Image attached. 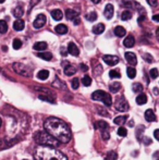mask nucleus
<instances>
[{
    "mask_svg": "<svg viewBox=\"0 0 159 160\" xmlns=\"http://www.w3.org/2000/svg\"><path fill=\"white\" fill-rule=\"evenodd\" d=\"M45 131L54 136L60 143H69L71 140V131L67 123L58 118H48L44 123Z\"/></svg>",
    "mask_w": 159,
    "mask_h": 160,
    "instance_id": "nucleus-1",
    "label": "nucleus"
},
{
    "mask_svg": "<svg viewBox=\"0 0 159 160\" xmlns=\"http://www.w3.org/2000/svg\"><path fill=\"white\" fill-rule=\"evenodd\" d=\"M35 160H68L67 156L56 147L39 145L34 152Z\"/></svg>",
    "mask_w": 159,
    "mask_h": 160,
    "instance_id": "nucleus-2",
    "label": "nucleus"
},
{
    "mask_svg": "<svg viewBox=\"0 0 159 160\" xmlns=\"http://www.w3.org/2000/svg\"><path fill=\"white\" fill-rule=\"evenodd\" d=\"M34 140L38 145H43V146H51V147H58L60 145V142L56 140L54 136L49 134L47 131H39L35 133L34 135Z\"/></svg>",
    "mask_w": 159,
    "mask_h": 160,
    "instance_id": "nucleus-3",
    "label": "nucleus"
},
{
    "mask_svg": "<svg viewBox=\"0 0 159 160\" xmlns=\"http://www.w3.org/2000/svg\"><path fill=\"white\" fill-rule=\"evenodd\" d=\"M92 98L96 101H103L105 103V106L110 107L112 105V99H111V96L106 93L104 90H96L92 94Z\"/></svg>",
    "mask_w": 159,
    "mask_h": 160,
    "instance_id": "nucleus-4",
    "label": "nucleus"
},
{
    "mask_svg": "<svg viewBox=\"0 0 159 160\" xmlns=\"http://www.w3.org/2000/svg\"><path fill=\"white\" fill-rule=\"evenodd\" d=\"M13 70L15 71L17 74H20V75H23V76H26V78H29L32 75V71L29 68L25 66V64H23V63H20V62H17V63H13Z\"/></svg>",
    "mask_w": 159,
    "mask_h": 160,
    "instance_id": "nucleus-5",
    "label": "nucleus"
},
{
    "mask_svg": "<svg viewBox=\"0 0 159 160\" xmlns=\"http://www.w3.org/2000/svg\"><path fill=\"white\" fill-rule=\"evenodd\" d=\"M114 107H116V109L118 111H121V112H126V111L129 110V103H128L126 99L123 96H121V97H119L117 99Z\"/></svg>",
    "mask_w": 159,
    "mask_h": 160,
    "instance_id": "nucleus-6",
    "label": "nucleus"
},
{
    "mask_svg": "<svg viewBox=\"0 0 159 160\" xmlns=\"http://www.w3.org/2000/svg\"><path fill=\"white\" fill-rule=\"evenodd\" d=\"M45 24H46V17H45V14H38L33 23L34 27L36 29H42Z\"/></svg>",
    "mask_w": 159,
    "mask_h": 160,
    "instance_id": "nucleus-7",
    "label": "nucleus"
},
{
    "mask_svg": "<svg viewBox=\"0 0 159 160\" xmlns=\"http://www.w3.org/2000/svg\"><path fill=\"white\" fill-rule=\"evenodd\" d=\"M103 60L110 66H116L118 62H119V58L117 56H113V54H105L103 57Z\"/></svg>",
    "mask_w": 159,
    "mask_h": 160,
    "instance_id": "nucleus-8",
    "label": "nucleus"
},
{
    "mask_svg": "<svg viewBox=\"0 0 159 160\" xmlns=\"http://www.w3.org/2000/svg\"><path fill=\"white\" fill-rule=\"evenodd\" d=\"M124 57H126V60L130 63L131 66H136V64H137V59H136V56H135L133 52H131V51L126 52Z\"/></svg>",
    "mask_w": 159,
    "mask_h": 160,
    "instance_id": "nucleus-9",
    "label": "nucleus"
},
{
    "mask_svg": "<svg viewBox=\"0 0 159 160\" xmlns=\"http://www.w3.org/2000/svg\"><path fill=\"white\" fill-rule=\"evenodd\" d=\"M113 12H114V9H113V6L111 3H108L105 7V11H104V14H105L106 19L110 20L111 17H113Z\"/></svg>",
    "mask_w": 159,
    "mask_h": 160,
    "instance_id": "nucleus-10",
    "label": "nucleus"
},
{
    "mask_svg": "<svg viewBox=\"0 0 159 160\" xmlns=\"http://www.w3.org/2000/svg\"><path fill=\"white\" fill-rule=\"evenodd\" d=\"M68 52L72 54V56H74V57H77L80 53V50L74 43H70L69 46H68Z\"/></svg>",
    "mask_w": 159,
    "mask_h": 160,
    "instance_id": "nucleus-11",
    "label": "nucleus"
},
{
    "mask_svg": "<svg viewBox=\"0 0 159 160\" xmlns=\"http://www.w3.org/2000/svg\"><path fill=\"white\" fill-rule=\"evenodd\" d=\"M47 47H48V45L45 41H37L33 46L34 50H37V51H44V50L47 49Z\"/></svg>",
    "mask_w": 159,
    "mask_h": 160,
    "instance_id": "nucleus-12",
    "label": "nucleus"
},
{
    "mask_svg": "<svg viewBox=\"0 0 159 160\" xmlns=\"http://www.w3.org/2000/svg\"><path fill=\"white\" fill-rule=\"evenodd\" d=\"M134 44H135V39H134V37L132 36V35L126 36V39L123 41V45H124V47H126V48H132L134 46Z\"/></svg>",
    "mask_w": 159,
    "mask_h": 160,
    "instance_id": "nucleus-13",
    "label": "nucleus"
},
{
    "mask_svg": "<svg viewBox=\"0 0 159 160\" xmlns=\"http://www.w3.org/2000/svg\"><path fill=\"white\" fill-rule=\"evenodd\" d=\"M145 119H146L148 122H155L156 121L155 112L151 110V109H147V110L145 111Z\"/></svg>",
    "mask_w": 159,
    "mask_h": 160,
    "instance_id": "nucleus-14",
    "label": "nucleus"
},
{
    "mask_svg": "<svg viewBox=\"0 0 159 160\" xmlns=\"http://www.w3.org/2000/svg\"><path fill=\"white\" fill-rule=\"evenodd\" d=\"M24 26H25V23H24V21L21 20V19H17V20L13 23V29H15V31H17V32L23 31Z\"/></svg>",
    "mask_w": 159,
    "mask_h": 160,
    "instance_id": "nucleus-15",
    "label": "nucleus"
},
{
    "mask_svg": "<svg viewBox=\"0 0 159 160\" xmlns=\"http://www.w3.org/2000/svg\"><path fill=\"white\" fill-rule=\"evenodd\" d=\"M66 17L68 20H74L75 17H79V12L75 10H72V9H67L66 10Z\"/></svg>",
    "mask_w": 159,
    "mask_h": 160,
    "instance_id": "nucleus-16",
    "label": "nucleus"
},
{
    "mask_svg": "<svg viewBox=\"0 0 159 160\" xmlns=\"http://www.w3.org/2000/svg\"><path fill=\"white\" fill-rule=\"evenodd\" d=\"M113 33H114V35L118 37H123V36H126V29L122 27V26H116L114 29H113Z\"/></svg>",
    "mask_w": 159,
    "mask_h": 160,
    "instance_id": "nucleus-17",
    "label": "nucleus"
},
{
    "mask_svg": "<svg viewBox=\"0 0 159 160\" xmlns=\"http://www.w3.org/2000/svg\"><path fill=\"white\" fill-rule=\"evenodd\" d=\"M51 17H52V19H54V20L60 21L63 17V13H62V11H61V10L56 9V10H52V11H51Z\"/></svg>",
    "mask_w": 159,
    "mask_h": 160,
    "instance_id": "nucleus-18",
    "label": "nucleus"
},
{
    "mask_svg": "<svg viewBox=\"0 0 159 160\" xmlns=\"http://www.w3.org/2000/svg\"><path fill=\"white\" fill-rule=\"evenodd\" d=\"M54 31H56V33L57 34L62 35V34L68 33V26L67 25H64V24H59V25H57V26L54 27Z\"/></svg>",
    "mask_w": 159,
    "mask_h": 160,
    "instance_id": "nucleus-19",
    "label": "nucleus"
},
{
    "mask_svg": "<svg viewBox=\"0 0 159 160\" xmlns=\"http://www.w3.org/2000/svg\"><path fill=\"white\" fill-rule=\"evenodd\" d=\"M104 31H105V25L103 24V23H99V24L95 25V26L93 27V32H94V34H97V35L104 33Z\"/></svg>",
    "mask_w": 159,
    "mask_h": 160,
    "instance_id": "nucleus-20",
    "label": "nucleus"
},
{
    "mask_svg": "<svg viewBox=\"0 0 159 160\" xmlns=\"http://www.w3.org/2000/svg\"><path fill=\"white\" fill-rule=\"evenodd\" d=\"M75 72H76V69L73 66H71V64H68V66H64V73H66V75H68V76H71V75H73Z\"/></svg>",
    "mask_w": 159,
    "mask_h": 160,
    "instance_id": "nucleus-21",
    "label": "nucleus"
},
{
    "mask_svg": "<svg viewBox=\"0 0 159 160\" xmlns=\"http://www.w3.org/2000/svg\"><path fill=\"white\" fill-rule=\"evenodd\" d=\"M95 126H96L97 129H98V130L103 131V130H107V129L109 127V125H108V123H107L106 121H104V120H100V121L96 122Z\"/></svg>",
    "mask_w": 159,
    "mask_h": 160,
    "instance_id": "nucleus-22",
    "label": "nucleus"
},
{
    "mask_svg": "<svg viewBox=\"0 0 159 160\" xmlns=\"http://www.w3.org/2000/svg\"><path fill=\"white\" fill-rule=\"evenodd\" d=\"M147 103V96L145 94H139L136 97V103L137 105H145V103Z\"/></svg>",
    "mask_w": 159,
    "mask_h": 160,
    "instance_id": "nucleus-23",
    "label": "nucleus"
},
{
    "mask_svg": "<svg viewBox=\"0 0 159 160\" xmlns=\"http://www.w3.org/2000/svg\"><path fill=\"white\" fill-rule=\"evenodd\" d=\"M120 88H121V84H120V83H118V82L111 83V84H110V86H109V89H110L111 93H117V92L120 90Z\"/></svg>",
    "mask_w": 159,
    "mask_h": 160,
    "instance_id": "nucleus-24",
    "label": "nucleus"
},
{
    "mask_svg": "<svg viewBox=\"0 0 159 160\" xmlns=\"http://www.w3.org/2000/svg\"><path fill=\"white\" fill-rule=\"evenodd\" d=\"M23 14H24V10L21 6H17V8L13 10V15L15 17H21Z\"/></svg>",
    "mask_w": 159,
    "mask_h": 160,
    "instance_id": "nucleus-25",
    "label": "nucleus"
},
{
    "mask_svg": "<svg viewBox=\"0 0 159 160\" xmlns=\"http://www.w3.org/2000/svg\"><path fill=\"white\" fill-rule=\"evenodd\" d=\"M48 76H49V72H48L47 70H42L37 73V78H39V80H42V81L47 80Z\"/></svg>",
    "mask_w": 159,
    "mask_h": 160,
    "instance_id": "nucleus-26",
    "label": "nucleus"
},
{
    "mask_svg": "<svg viewBox=\"0 0 159 160\" xmlns=\"http://www.w3.org/2000/svg\"><path fill=\"white\" fill-rule=\"evenodd\" d=\"M37 57L42 58V59L46 60V61H49V60L52 59V53H50V52H39V53H37Z\"/></svg>",
    "mask_w": 159,
    "mask_h": 160,
    "instance_id": "nucleus-27",
    "label": "nucleus"
},
{
    "mask_svg": "<svg viewBox=\"0 0 159 160\" xmlns=\"http://www.w3.org/2000/svg\"><path fill=\"white\" fill-rule=\"evenodd\" d=\"M132 15H133V13L131 12L130 10H124V11L122 12V14H121V19L123 21L130 20L131 17H132Z\"/></svg>",
    "mask_w": 159,
    "mask_h": 160,
    "instance_id": "nucleus-28",
    "label": "nucleus"
},
{
    "mask_svg": "<svg viewBox=\"0 0 159 160\" xmlns=\"http://www.w3.org/2000/svg\"><path fill=\"white\" fill-rule=\"evenodd\" d=\"M8 31V24L4 20H0V33L4 34Z\"/></svg>",
    "mask_w": 159,
    "mask_h": 160,
    "instance_id": "nucleus-29",
    "label": "nucleus"
},
{
    "mask_svg": "<svg viewBox=\"0 0 159 160\" xmlns=\"http://www.w3.org/2000/svg\"><path fill=\"white\" fill-rule=\"evenodd\" d=\"M126 73H128V76L130 78H134L136 76V70L134 69L133 66H129V68L126 69Z\"/></svg>",
    "mask_w": 159,
    "mask_h": 160,
    "instance_id": "nucleus-30",
    "label": "nucleus"
},
{
    "mask_svg": "<svg viewBox=\"0 0 159 160\" xmlns=\"http://www.w3.org/2000/svg\"><path fill=\"white\" fill-rule=\"evenodd\" d=\"M126 121V117H123V115H120V117H117L116 119L113 120V122L118 125H122Z\"/></svg>",
    "mask_w": 159,
    "mask_h": 160,
    "instance_id": "nucleus-31",
    "label": "nucleus"
},
{
    "mask_svg": "<svg viewBox=\"0 0 159 160\" xmlns=\"http://www.w3.org/2000/svg\"><path fill=\"white\" fill-rule=\"evenodd\" d=\"M132 89H133L134 93H142L143 85L139 84V83H135V84H133V86H132Z\"/></svg>",
    "mask_w": 159,
    "mask_h": 160,
    "instance_id": "nucleus-32",
    "label": "nucleus"
},
{
    "mask_svg": "<svg viewBox=\"0 0 159 160\" xmlns=\"http://www.w3.org/2000/svg\"><path fill=\"white\" fill-rule=\"evenodd\" d=\"M109 76L111 78H121V74H120L119 70H111L109 72Z\"/></svg>",
    "mask_w": 159,
    "mask_h": 160,
    "instance_id": "nucleus-33",
    "label": "nucleus"
},
{
    "mask_svg": "<svg viewBox=\"0 0 159 160\" xmlns=\"http://www.w3.org/2000/svg\"><path fill=\"white\" fill-rule=\"evenodd\" d=\"M82 84H83L84 86H89V85L92 84V78H91V76L85 75V76L82 78Z\"/></svg>",
    "mask_w": 159,
    "mask_h": 160,
    "instance_id": "nucleus-34",
    "label": "nucleus"
},
{
    "mask_svg": "<svg viewBox=\"0 0 159 160\" xmlns=\"http://www.w3.org/2000/svg\"><path fill=\"white\" fill-rule=\"evenodd\" d=\"M86 19L88 21H91V22H94V21H96L97 19V13L95 11H92L91 13H88L87 15H86Z\"/></svg>",
    "mask_w": 159,
    "mask_h": 160,
    "instance_id": "nucleus-35",
    "label": "nucleus"
},
{
    "mask_svg": "<svg viewBox=\"0 0 159 160\" xmlns=\"http://www.w3.org/2000/svg\"><path fill=\"white\" fill-rule=\"evenodd\" d=\"M142 57H143V59H144L146 62H148V63H151V62L154 61V58L151 57V54H149V53H143Z\"/></svg>",
    "mask_w": 159,
    "mask_h": 160,
    "instance_id": "nucleus-36",
    "label": "nucleus"
},
{
    "mask_svg": "<svg viewBox=\"0 0 159 160\" xmlns=\"http://www.w3.org/2000/svg\"><path fill=\"white\" fill-rule=\"evenodd\" d=\"M22 47V41H20V39H17V38H15L14 41H13V48L14 49H20Z\"/></svg>",
    "mask_w": 159,
    "mask_h": 160,
    "instance_id": "nucleus-37",
    "label": "nucleus"
},
{
    "mask_svg": "<svg viewBox=\"0 0 159 160\" xmlns=\"http://www.w3.org/2000/svg\"><path fill=\"white\" fill-rule=\"evenodd\" d=\"M128 134V131H126V127H119L118 129V135L121 136V137H124Z\"/></svg>",
    "mask_w": 159,
    "mask_h": 160,
    "instance_id": "nucleus-38",
    "label": "nucleus"
},
{
    "mask_svg": "<svg viewBox=\"0 0 159 160\" xmlns=\"http://www.w3.org/2000/svg\"><path fill=\"white\" fill-rule=\"evenodd\" d=\"M38 98L42 99V100H46V101H48V103H54V98H51V97H49V96H44V95H39V96H38Z\"/></svg>",
    "mask_w": 159,
    "mask_h": 160,
    "instance_id": "nucleus-39",
    "label": "nucleus"
},
{
    "mask_svg": "<svg viewBox=\"0 0 159 160\" xmlns=\"http://www.w3.org/2000/svg\"><path fill=\"white\" fill-rule=\"evenodd\" d=\"M71 86L73 89H77L80 86V81H79V78H73L72 80V82H71Z\"/></svg>",
    "mask_w": 159,
    "mask_h": 160,
    "instance_id": "nucleus-40",
    "label": "nucleus"
},
{
    "mask_svg": "<svg viewBox=\"0 0 159 160\" xmlns=\"http://www.w3.org/2000/svg\"><path fill=\"white\" fill-rule=\"evenodd\" d=\"M158 70L157 69H151V71H149V76H151V78H158Z\"/></svg>",
    "mask_w": 159,
    "mask_h": 160,
    "instance_id": "nucleus-41",
    "label": "nucleus"
},
{
    "mask_svg": "<svg viewBox=\"0 0 159 160\" xmlns=\"http://www.w3.org/2000/svg\"><path fill=\"white\" fill-rule=\"evenodd\" d=\"M101 136H103V140H108L110 135H109V132H108V129L107 130H103L101 131Z\"/></svg>",
    "mask_w": 159,
    "mask_h": 160,
    "instance_id": "nucleus-42",
    "label": "nucleus"
},
{
    "mask_svg": "<svg viewBox=\"0 0 159 160\" xmlns=\"http://www.w3.org/2000/svg\"><path fill=\"white\" fill-rule=\"evenodd\" d=\"M147 2H148V4H149L151 7H156V6L158 4V1H157V0H147Z\"/></svg>",
    "mask_w": 159,
    "mask_h": 160,
    "instance_id": "nucleus-43",
    "label": "nucleus"
},
{
    "mask_svg": "<svg viewBox=\"0 0 159 160\" xmlns=\"http://www.w3.org/2000/svg\"><path fill=\"white\" fill-rule=\"evenodd\" d=\"M98 109V113H100L103 115H108V113L105 111V109H103V108H97Z\"/></svg>",
    "mask_w": 159,
    "mask_h": 160,
    "instance_id": "nucleus-44",
    "label": "nucleus"
},
{
    "mask_svg": "<svg viewBox=\"0 0 159 160\" xmlns=\"http://www.w3.org/2000/svg\"><path fill=\"white\" fill-rule=\"evenodd\" d=\"M108 156L111 157V158H112V160H116V159H117V157H118L117 154H116V152H109Z\"/></svg>",
    "mask_w": 159,
    "mask_h": 160,
    "instance_id": "nucleus-45",
    "label": "nucleus"
},
{
    "mask_svg": "<svg viewBox=\"0 0 159 160\" xmlns=\"http://www.w3.org/2000/svg\"><path fill=\"white\" fill-rule=\"evenodd\" d=\"M154 136H155L156 140H159V130H155V132H154Z\"/></svg>",
    "mask_w": 159,
    "mask_h": 160,
    "instance_id": "nucleus-46",
    "label": "nucleus"
},
{
    "mask_svg": "<svg viewBox=\"0 0 159 160\" xmlns=\"http://www.w3.org/2000/svg\"><path fill=\"white\" fill-rule=\"evenodd\" d=\"M80 68H81V70L84 71V72L88 70V66H85V64H81V66H80Z\"/></svg>",
    "mask_w": 159,
    "mask_h": 160,
    "instance_id": "nucleus-47",
    "label": "nucleus"
},
{
    "mask_svg": "<svg viewBox=\"0 0 159 160\" xmlns=\"http://www.w3.org/2000/svg\"><path fill=\"white\" fill-rule=\"evenodd\" d=\"M153 20L155 21V22H159V14H156L153 17Z\"/></svg>",
    "mask_w": 159,
    "mask_h": 160,
    "instance_id": "nucleus-48",
    "label": "nucleus"
},
{
    "mask_svg": "<svg viewBox=\"0 0 159 160\" xmlns=\"http://www.w3.org/2000/svg\"><path fill=\"white\" fill-rule=\"evenodd\" d=\"M61 54H62V56H64V57H66V56H67V54H68L67 50H66V49H63V48H61Z\"/></svg>",
    "mask_w": 159,
    "mask_h": 160,
    "instance_id": "nucleus-49",
    "label": "nucleus"
},
{
    "mask_svg": "<svg viewBox=\"0 0 159 160\" xmlns=\"http://www.w3.org/2000/svg\"><path fill=\"white\" fill-rule=\"evenodd\" d=\"M74 24H75V25L80 24V19H79V17H75V21H74Z\"/></svg>",
    "mask_w": 159,
    "mask_h": 160,
    "instance_id": "nucleus-50",
    "label": "nucleus"
},
{
    "mask_svg": "<svg viewBox=\"0 0 159 160\" xmlns=\"http://www.w3.org/2000/svg\"><path fill=\"white\" fill-rule=\"evenodd\" d=\"M91 1H93L94 3H99L100 2V0H91Z\"/></svg>",
    "mask_w": 159,
    "mask_h": 160,
    "instance_id": "nucleus-51",
    "label": "nucleus"
},
{
    "mask_svg": "<svg viewBox=\"0 0 159 160\" xmlns=\"http://www.w3.org/2000/svg\"><path fill=\"white\" fill-rule=\"evenodd\" d=\"M154 93H155V95H158V89L155 88V89H154Z\"/></svg>",
    "mask_w": 159,
    "mask_h": 160,
    "instance_id": "nucleus-52",
    "label": "nucleus"
},
{
    "mask_svg": "<svg viewBox=\"0 0 159 160\" xmlns=\"http://www.w3.org/2000/svg\"><path fill=\"white\" fill-rule=\"evenodd\" d=\"M157 37H158V39H159V29H157Z\"/></svg>",
    "mask_w": 159,
    "mask_h": 160,
    "instance_id": "nucleus-53",
    "label": "nucleus"
},
{
    "mask_svg": "<svg viewBox=\"0 0 159 160\" xmlns=\"http://www.w3.org/2000/svg\"><path fill=\"white\" fill-rule=\"evenodd\" d=\"M4 1H6V0H0V3H3Z\"/></svg>",
    "mask_w": 159,
    "mask_h": 160,
    "instance_id": "nucleus-54",
    "label": "nucleus"
},
{
    "mask_svg": "<svg viewBox=\"0 0 159 160\" xmlns=\"http://www.w3.org/2000/svg\"><path fill=\"white\" fill-rule=\"evenodd\" d=\"M1 124H2V121H1V119H0V126H1Z\"/></svg>",
    "mask_w": 159,
    "mask_h": 160,
    "instance_id": "nucleus-55",
    "label": "nucleus"
}]
</instances>
